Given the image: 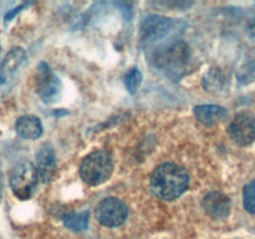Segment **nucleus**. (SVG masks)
<instances>
[{
  "label": "nucleus",
  "instance_id": "nucleus-4",
  "mask_svg": "<svg viewBox=\"0 0 255 239\" xmlns=\"http://www.w3.org/2000/svg\"><path fill=\"white\" fill-rule=\"evenodd\" d=\"M114 171V159L107 151L97 149L85 157L80 167V174L90 186H99L110 178Z\"/></svg>",
  "mask_w": 255,
  "mask_h": 239
},
{
  "label": "nucleus",
  "instance_id": "nucleus-9",
  "mask_svg": "<svg viewBox=\"0 0 255 239\" xmlns=\"http://www.w3.org/2000/svg\"><path fill=\"white\" fill-rule=\"evenodd\" d=\"M203 209L208 216L214 219H223L229 216L231 212V199L221 192H209L202 202Z\"/></svg>",
  "mask_w": 255,
  "mask_h": 239
},
{
  "label": "nucleus",
  "instance_id": "nucleus-2",
  "mask_svg": "<svg viewBox=\"0 0 255 239\" xmlns=\"http://www.w3.org/2000/svg\"><path fill=\"white\" fill-rule=\"evenodd\" d=\"M191 51L187 42L182 40H169L162 42L151 52L152 65L162 71L172 75H178L188 65Z\"/></svg>",
  "mask_w": 255,
  "mask_h": 239
},
{
  "label": "nucleus",
  "instance_id": "nucleus-12",
  "mask_svg": "<svg viewBox=\"0 0 255 239\" xmlns=\"http://www.w3.org/2000/svg\"><path fill=\"white\" fill-rule=\"evenodd\" d=\"M194 116L201 123L212 126L227 116V110L218 105H199L194 107Z\"/></svg>",
  "mask_w": 255,
  "mask_h": 239
},
{
  "label": "nucleus",
  "instance_id": "nucleus-5",
  "mask_svg": "<svg viewBox=\"0 0 255 239\" xmlns=\"http://www.w3.org/2000/svg\"><path fill=\"white\" fill-rule=\"evenodd\" d=\"M39 173L36 167L27 161L19 162L10 172L9 183L12 193L20 201L30 199L39 183Z\"/></svg>",
  "mask_w": 255,
  "mask_h": 239
},
{
  "label": "nucleus",
  "instance_id": "nucleus-3",
  "mask_svg": "<svg viewBox=\"0 0 255 239\" xmlns=\"http://www.w3.org/2000/svg\"><path fill=\"white\" fill-rule=\"evenodd\" d=\"M184 26L179 20L162 15H149L144 17L139 26V41L144 46H156L158 42L168 40L173 34H176L179 27Z\"/></svg>",
  "mask_w": 255,
  "mask_h": 239
},
{
  "label": "nucleus",
  "instance_id": "nucleus-8",
  "mask_svg": "<svg viewBox=\"0 0 255 239\" xmlns=\"http://www.w3.org/2000/svg\"><path fill=\"white\" fill-rule=\"evenodd\" d=\"M228 134L239 146H249L255 141V116L251 112H241L232 120Z\"/></svg>",
  "mask_w": 255,
  "mask_h": 239
},
{
  "label": "nucleus",
  "instance_id": "nucleus-11",
  "mask_svg": "<svg viewBox=\"0 0 255 239\" xmlns=\"http://www.w3.org/2000/svg\"><path fill=\"white\" fill-rule=\"evenodd\" d=\"M15 128L20 137L26 139H36L42 134V123L36 116L25 115L17 119Z\"/></svg>",
  "mask_w": 255,
  "mask_h": 239
},
{
  "label": "nucleus",
  "instance_id": "nucleus-1",
  "mask_svg": "<svg viewBox=\"0 0 255 239\" xmlns=\"http://www.w3.org/2000/svg\"><path fill=\"white\" fill-rule=\"evenodd\" d=\"M149 184L154 196L163 201H173L187 191L189 177L183 167L163 163L154 169Z\"/></svg>",
  "mask_w": 255,
  "mask_h": 239
},
{
  "label": "nucleus",
  "instance_id": "nucleus-7",
  "mask_svg": "<svg viewBox=\"0 0 255 239\" xmlns=\"http://www.w3.org/2000/svg\"><path fill=\"white\" fill-rule=\"evenodd\" d=\"M128 209L126 204L119 198H105L97 204L95 216L96 219L105 227H119L126 221Z\"/></svg>",
  "mask_w": 255,
  "mask_h": 239
},
{
  "label": "nucleus",
  "instance_id": "nucleus-13",
  "mask_svg": "<svg viewBox=\"0 0 255 239\" xmlns=\"http://www.w3.org/2000/svg\"><path fill=\"white\" fill-rule=\"evenodd\" d=\"M25 60V51L21 47H12L5 56L4 61L1 64V69H0V80L5 81L9 79L15 71L20 67V65L24 62Z\"/></svg>",
  "mask_w": 255,
  "mask_h": 239
},
{
  "label": "nucleus",
  "instance_id": "nucleus-15",
  "mask_svg": "<svg viewBox=\"0 0 255 239\" xmlns=\"http://www.w3.org/2000/svg\"><path fill=\"white\" fill-rule=\"evenodd\" d=\"M89 212L82 211L79 213H67L65 214L62 221L66 228L71 229L74 232H81L87 229L89 226Z\"/></svg>",
  "mask_w": 255,
  "mask_h": 239
},
{
  "label": "nucleus",
  "instance_id": "nucleus-18",
  "mask_svg": "<svg viewBox=\"0 0 255 239\" xmlns=\"http://www.w3.org/2000/svg\"><path fill=\"white\" fill-rule=\"evenodd\" d=\"M238 80L243 85L255 81V59L249 60L242 66L238 72Z\"/></svg>",
  "mask_w": 255,
  "mask_h": 239
},
{
  "label": "nucleus",
  "instance_id": "nucleus-14",
  "mask_svg": "<svg viewBox=\"0 0 255 239\" xmlns=\"http://www.w3.org/2000/svg\"><path fill=\"white\" fill-rule=\"evenodd\" d=\"M202 84L203 87L209 92L213 94H221L224 91L227 86V79L226 75L223 74L221 69H211L204 74L203 79H202Z\"/></svg>",
  "mask_w": 255,
  "mask_h": 239
},
{
  "label": "nucleus",
  "instance_id": "nucleus-16",
  "mask_svg": "<svg viewBox=\"0 0 255 239\" xmlns=\"http://www.w3.org/2000/svg\"><path fill=\"white\" fill-rule=\"evenodd\" d=\"M124 82L125 86H126L127 91L129 94H136L137 90L139 89L142 84V74L138 69L133 67V69H129L128 71L125 74L124 76Z\"/></svg>",
  "mask_w": 255,
  "mask_h": 239
},
{
  "label": "nucleus",
  "instance_id": "nucleus-6",
  "mask_svg": "<svg viewBox=\"0 0 255 239\" xmlns=\"http://www.w3.org/2000/svg\"><path fill=\"white\" fill-rule=\"evenodd\" d=\"M61 80L50 70L49 65L40 62L36 74V91L45 104H54L61 95Z\"/></svg>",
  "mask_w": 255,
  "mask_h": 239
},
{
  "label": "nucleus",
  "instance_id": "nucleus-17",
  "mask_svg": "<svg viewBox=\"0 0 255 239\" xmlns=\"http://www.w3.org/2000/svg\"><path fill=\"white\" fill-rule=\"evenodd\" d=\"M244 208L249 213H255V181L249 182L243 191Z\"/></svg>",
  "mask_w": 255,
  "mask_h": 239
},
{
  "label": "nucleus",
  "instance_id": "nucleus-19",
  "mask_svg": "<svg viewBox=\"0 0 255 239\" xmlns=\"http://www.w3.org/2000/svg\"><path fill=\"white\" fill-rule=\"evenodd\" d=\"M246 32L247 35H248L249 39L253 42H255V16L251 17V19H248V21H247Z\"/></svg>",
  "mask_w": 255,
  "mask_h": 239
},
{
  "label": "nucleus",
  "instance_id": "nucleus-10",
  "mask_svg": "<svg viewBox=\"0 0 255 239\" xmlns=\"http://www.w3.org/2000/svg\"><path fill=\"white\" fill-rule=\"evenodd\" d=\"M36 169L39 178L44 183H47L54 177L56 171V159L54 149L49 144H42L36 153Z\"/></svg>",
  "mask_w": 255,
  "mask_h": 239
}]
</instances>
